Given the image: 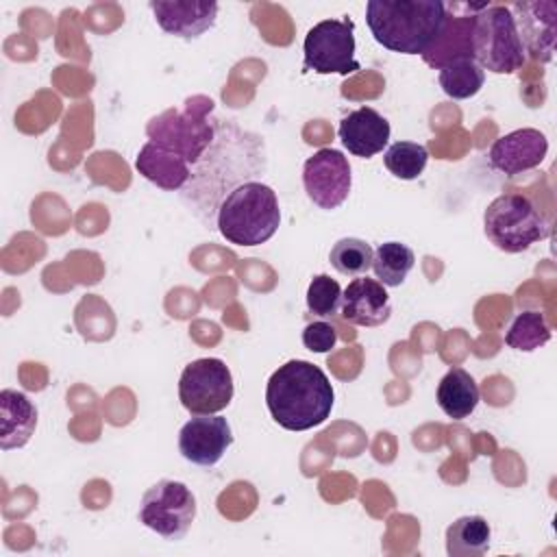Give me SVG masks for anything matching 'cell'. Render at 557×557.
<instances>
[{"instance_id":"1","label":"cell","mask_w":557,"mask_h":557,"mask_svg":"<svg viewBox=\"0 0 557 557\" xmlns=\"http://www.w3.org/2000/svg\"><path fill=\"white\" fill-rule=\"evenodd\" d=\"M335 392L315 363L292 359L278 366L265 385V405L272 420L287 431H309L322 424L333 409Z\"/></svg>"},{"instance_id":"2","label":"cell","mask_w":557,"mask_h":557,"mask_svg":"<svg viewBox=\"0 0 557 557\" xmlns=\"http://www.w3.org/2000/svg\"><path fill=\"white\" fill-rule=\"evenodd\" d=\"M446 4L440 0H370L366 24L376 44L398 54H424L440 37Z\"/></svg>"},{"instance_id":"3","label":"cell","mask_w":557,"mask_h":557,"mask_svg":"<svg viewBox=\"0 0 557 557\" xmlns=\"http://www.w3.org/2000/svg\"><path fill=\"white\" fill-rule=\"evenodd\" d=\"M220 235L235 246L265 244L281 226L276 191L259 181H244L218 207Z\"/></svg>"},{"instance_id":"4","label":"cell","mask_w":557,"mask_h":557,"mask_svg":"<svg viewBox=\"0 0 557 557\" xmlns=\"http://www.w3.org/2000/svg\"><path fill=\"white\" fill-rule=\"evenodd\" d=\"M213 107L209 96H191L183 109L161 111L146 124L148 141L181 154L187 163H198L215 139V126L209 120Z\"/></svg>"},{"instance_id":"5","label":"cell","mask_w":557,"mask_h":557,"mask_svg":"<svg viewBox=\"0 0 557 557\" xmlns=\"http://www.w3.org/2000/svg\"><path fill=\"white\" fill-rule=\"evenodd\" d=\"M485 237L503 252H522L550 235V224L537 205L518 191L496 196L483 211Z\"/></svg>"},{"instance_id":"6","label":"cell","mask_w":557,"mask_h":557,"mask_svg":"<svg viewBox=\"0 0 557 557\" xmlns=\"http://www.w3.org/2000/svg\"><path fill=\"white\" fill-rule=\"evenodd\" d=\"M472 59L492 74H513L524 61V48L507 4H481L472 24Z\"/></svg>"},{"instance_id":"7","label":"cell","mask_w":557,"mask_h":557,"mask_svg":"<svg viewBox=\"0 0 557 557\" xmlns=\"http://www.w3.org/2000/svg\"><path fill=\"white\" fill-rule=\"evenodd\" d=\"M137 518L163 540H183L196 518V496L185 483L161 479L144 492Z\"/></svg>"},{"instance_id":"8","label":"cell","mask_w":557,"mask_h":557,"mask_svg":"<svg viewBox=\"0 0 557 557\" xmlns=\"http://www.w3.org/2000/svg\"><path fill=\"white\" fill-rule=\"evenodd\" d=\"M233 394V374L222 359L202 357L181 372L178 400L191 416L220 413L231 405Z\"/></svg>"},{"instance_id":"9","label":"cell","mask_w":557,"mask_h":557,"mask_svg":"<svg viewBox=\"0 0 557 557\" xmlns=\"http://www.w3.org/2000/svg\"><path fill=\"white\" fill-rule=\"evenodd\" d=\"M305 67L315 74H355L361 70L355 59V24L348 17L322 20L309 28L305 44Z\"/></svg>"},{"instance_id":"10","label":"cell","mask_w":557,"mask_h":557,"mask_svg":"<svg viewBox=\"0 0 557 557\" xmlns=\"http://www.w3.org/2000/svg\"><path fill=\"white\" fill-rule=\"evenodd\" d=\"M302 185L313 205L326 211L337 209L352 185L348 159L335 148H320L305 161Z\"/></svg>"},{"instance_id":"11","label":"cell","mask_w":557,"mask_h":557,"mask_svg":"<svg viewBox=\"0 0 557 557\" xmlns=\"http://www.w3.org/2000/svg\"><path fill=\"white\" fill-rule=\"evenodd\" d=\"M233 444V431L226 418L218 413H202L189 418L178 431L181 455L202 468L215 466L228 446Z\"/></svg>"},{"instance_id":"12","label":"cell","mask_w":557,"mask_h":557,"mask_svg":"<svg viewBox=\"0 0 557 557\" xmlns=\"http://www.w3.org/2000/svg\"><path fill=\"white\" fill-rule=\"evenodd\" d=\"M509 11L513 15L524 54H529L540 63H548L555 52L557 2L553 0L516 2V4H509Z\"/></svg>"},{"instance_id":"13","label":"cell","mask_w":557,"mask_h":557,"mask_svg":"<svg viewBox=\"0 0 557 557\" xmlns=\"http://www.w3.org/2000/svg\"><path fill=\"white\" fill-rule=\"evenodd\" d=\"M148 9L168 35L196 39L213 28L220 4L213 0H150Z\"/></svg>"},{"instance_id":"14","label":"cell","mask_w":557,"mask_h":557,"mask_svg":"<svg viewBox=\"0 0 557 557\" xmlns=\"http://www.w3.org/2000/svg\"><path fill=\"white\" fill-rule=\"evenodd\" d=\"M548 152V139L537 128H518L500 139H496L490 148V163L507 174L516 176L537 168Z\"/></svg>"},{"instance_id":"15","label":"cell","mask_w":557,"mask_h":557,"mask_svg":"<svg viewBox=\"0 0 557 557\" xmlns=\"http://www.w3.org/2000/svg\"><path fill=\"white\" fill-rule=\"evenodd\" d=\"M339 315L352 326H381L392 315L389 294L376 278L355 276L342 292Z\"/></svg>"},{"instance_id":"16","label":"cell","mask_w":557,"mask_h":557,"mask_svg":"<svg viewBox=\"0 0 557 557\" xmlns=\"http://www.w3.org/2000/svg\"><path fill=\"white\" fill-rule=\"evenodd\" d=\"M389 122L374 111L372 107H359L355 111H350L337 128V135L344 144V148L361 159H370L379 152H383V148L389 141Z\"/></svg>"},{"instance_id":"17","label":"cell","mask_w":557,"mask_h":557,"mask_svg":"<svg viewBox=\"0 0 557 557\" xmlns=\"http://www.w3.org/2000/svg\"><path fill=\"white\" fill-rule=\"evenodd\" d=\"M135 170L146 181H150L152 185H157L165 191L183 189L191 176L189 163L181 154H176L154 141H146L139 148V152L135 157Z\"/></svg>"},{"instance_id":"18","label":"cell","mask_w":557,"mask_h":557,"mask_svg":"<svg viewBox=\"0 0 557 557\" xmlns=\"http://www.w3.org/2000/svg\"><path fill=\"white\" fill-rule=\"evenodd\" d=\"M37 426V407L17 389L0 392V448H22Z\"/></svg>"},{"instance_id":"19","label":"cell","mask_w":557,"mask_h":557,"mask_svg":"<svg viewBox=\"0 0 557 557\" xmlns=\"http://www.w3.org/2000/svg\"><path fill=\"white\" fill-rule=\"evenodd\" d=\"M448 9V7H446ZM481 9V4H470L468 13L463 15H448L446 11V22L444 28L437 37V41L422 54V59L431 67H442L453 59L461 57H472V24H474V13Z\"/></svg>"},{"instance_id":"20","label":"cell","mask_w":557,"mask_h":557,"mask_svg":"<svg viewBox=\"0 0 557 557\" xmlns=\"http://www.w3.org/2000/svg\"><path fill=\"white\" fill-rule=\"evenodd\" d=\"M440 409L453 418V420H463L468 418L476 405H479V385L472 379V374L463 368H450L437 383L435 392Z\"/></svg>"},{"instance_id":"21","label":"cell","mask_w":557,"mask_h":557,"mask_svg":"<svg viewBox=\"0 0 557 557\" xmlns=\"http://www.w3.org/2000/svg\"><path fill=\"white\" fill-rule=\"evenodd\" d=\"M492 529L483 516H461L446 529V553L450 557H481L487 553Z\"/></svg>"},{"instance_id":"22","label":"cell","mask_w":557,"mask_h":557,"mask_svg":"<svg viewBox=\"0 0 557 557\" xmlns=\"http://www.w3.org/2000/svg\"><path fill=\"white\" fill-rule=\"evenodd\" d=\"M442 91L453 100H466L481 91L485 83V72L472 57L453 59L440 67L437 74Z\"/></svg>"},{"instance_id":"23","label":"cell","mask_w":557,"mask_h":557,"mask_svg":"<svg viewBox=\"0 0 557 557\" xmlns=\"http://www.w3.org/2000/svg\"><path fill=\"white\" fill-rule=\"evenodd\" d=\"M416 263V255L409 246L400 242H385L374 250L372 270L379 283L385 287H398L405 283L407 274Z\"/></svg>"},{"instance_id":"24","label":"cell","mask_w":557,"mask_h":557,"mask_svg":"<svg viewBox=\"0 0 557 557\" xmlns=\"http://www.w3.org/2000/svg\"><path fill=\"white\" fill-rule=\"evenodd\" d=\"M550 335L553 333L546 322V315L537 309H527V311H520L511 320V324L505 333V344L513 350L531 352V350H537L544 344H548Z\"/></svg>"},{"instance_id":"25","label":"cell","mask_w":557,"mask_h":557,"mask_svg":"<svg viewBox=\"0 0 557 557\" xmlns=\"http://www.w3.org/2000/svg\"><path fill=\"white\" fill-rule=\"evenodd\" d=\"M374 250L368 242L359 237H342L333 244L329 252L331 265L346 276H363L372 268Z\"/></svg>"},{"instance_id":"26","label":"cell","mask_w":557,"mask_h":557,"mask_svg":"<svg viewBox=\"0 0 557 557\" xmlns=\"http://www.w3.org/2000/svg\"><path fill=\"white\" fill-rule=\"evenodd\" d=\"M426 161L429 150L416 141H394L383 154L385 168L400 181L418 178L424 172Z\"/></svg>"},{"instance_id":"27","label":"cell","mask_w":557,"mask_h":557,"mask_svg":"<svg viewBox=\"0 0 557 557\" xmlns=\"http://www.w3.org/2000/svg\"><path fill=\"white\" fill-rule=\"evenodd\" d=\"M342 287L329 274H315L307 287V309L318 318H335L342 311Z\"/></svg>"},{"instance_id":"28","label":"cell","mask_w":557,"mask_h":557,"mask_svg":"<svg viewBox=\"0 0 557 557\" xmlns=\"http://www.w3.org/2000/svg\"><path fill=\"white\" fill-rule=\"evenodd\" d=\"M302 344L311 352H329L337 344V331L331 322L326 320H315L309 322L302 331Z\"/></svg>"}]
</instances>
